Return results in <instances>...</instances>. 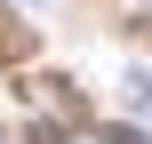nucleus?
Instances as JSON below:
<instances>
[{
    "instance_id": "1",
    "label": "nucleus",
    "mask_w": 152,
    "mask_h": 144,
    "mask_svg": "<svg viewBox=\"0 0 152 144\" xmlns=\"http://www.w3.org/2000/svg\"><path fill=\"white\" fill-rule=\"evenodd\" d=\"M80 144H136V136H104V128H96V136H80Z\"/></svg>"
},
{
    "instance_id": "2",
    "label": "nucleus",
    "mask_w": 152,
    "mask_h": 144,
    "mask_svg": "<svg viewBox=\"0 0 152 144\" xmlns=\"http://www.w3.org/2000/svg\"><path fill=\"white\" fill-rule=\"evenodd\" d=\"M24 8H40V0H24Z\"/></svg>"
}]
</instances>
